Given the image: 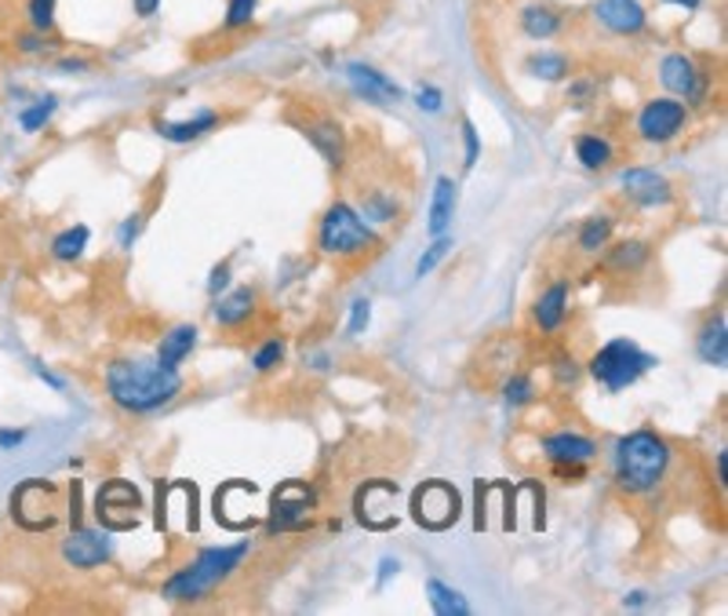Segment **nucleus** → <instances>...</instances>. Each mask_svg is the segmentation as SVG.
Masks as SVG:
<instances>
[{
  "label": "nucleus",
  "instance_id": "nucleus-1",
  "mask_svg": "<svg viewBox=\"0 0 728 616\" xmlns=\"http://www.w3.org/2000/svg\"><path fill=\"white\" fill-rule=\"evenodd\" d=\"M110 398L131 413H150L182 390V376L161 361H113L106 372Z\"/></svg>",
  "mask_w": 728,
  "mask_h": 616
},
{
  "label": "nucleus",
  "instance_id": "nucleus-2",
  "mask_svg": "<svg viewBox=\"0 0 728 616\" xmlns=\"http://www.w3.org/2000/svg\"><path fill=\"white\" fill-rule=\"evenodd\" d=\"M670 460V449L664 438H656L652 430H634L630 438L619 441L616 449V470H619V485L630 493H645L664 478Z\"/></svg>",
  "mask_w": 728,
  "mask_h": 616
},
{
  "label": "nucleus",
  "instance_id": "nucleus-3",
  "mask_svg": "<svg viewBox=\"0 0 728 616\" xmlns=\"http://www.w3.org/2000/svg\"><path fill=\"white\" fill-rule=\"evenodd\" d=\"M248 555V544H233V547H211L205 550L201 558L193 562L190 569L176 573L171 580L164 584V595L168 598H201L205 592H211L222 576H230L241 558Z\"/></svg>",
  "mask_w": 728,
  "mask_h": 616
},
{
  "label": "nucleus",
  "instance_id": "nucleus-4",
  "mask_svg": "<svg viewBox=\"0 0 728 616\" xmlns=\"http://www.w3.org/2000/svg\"><path fill=\"white\" fill-rule=\"evenodd\" d=\"M652 365H656V358L652 354H645L638 344H630V339H612V344L601 347L598 358L590 361V372L601 387L624 390L630 384H638Z\"/></svg>",
  "mask_w": 728,
  "mask_h": 616
},
{
  "label": "nucleus",
  "instance_id": "nucleus-5",
  "mask_svg": "<svg viewBox=\"0 0 728 616\" xmlns=\"http://www.w3.org/2000/svg\"><path fill=\"white\" fill-rule=\"evenodd\" d=\"M372 241H376V234L368 230V222L357 216L350 205H336L321 222V248H325V252L353 256V252H365Z\"/></svg>",
  "mask_w": 728,
  "mask_h": 616
},
{
  "label": "nucleus",
  "instance_id": "nucleus-6",
  "mask_svg": "<svg viewBox=\"0 0 728 616\" xmlns=\"http://www.w3.org/2000/svg\"><path fill=\"white\" fill-rule=\"evenodd\" d=\"M412 518L433 533L448 529L459 518V493L445 481H427L412 496Z\"/></svg>",
  "mask_w": 728,
  "mask_h": 616
},
{
  "label": "nucleus",
  "instance_id": "nucleus-7",
  "mask_svg": "<svg viewBox=\"0 0 728 616\" xmlns=\"http://www.w3.org/2000/svg\"><path fill=\"white\" fill-rule=\"evenodd\" d=\"M685 121H688L685 102H678V99H652L638 113V132L648 142H667V139H674V136L681 132Z\"/></svg>",
  "mask_w": 728,
  "mask_h": 616
},
{
  "label": "nucleus",
  "instance_id": "nucleus-8",
  "mask_svg": "<svg viewBox=\"0 0 728 616\" xmlns=\"http://www.w3.org/2000/svg\"><path fill=\"white\" fill-rule=\"evenodd\" d=\"M139 493L131 489L128 481H110L106 489L99 493V507L96 515L106 529H131L136 526V507H139Z\"/></svg>",
  "mask_w": 728,
  "mask_h": 616
},
{
  "label": "nucleus",
  "instance_id": "nucleus-9",
  "mask_svg": "<svg viewBox=\"0 0 728 616\" xmlns=\"http://www.w3.org/2000/svg\"><path fill=\"white\" fill-rule=\"evenodd\" d=\"M659 81H664L667 91H674V96H681L688 102H699L707 96V81H704V70L696 67L688 56H667L664 62H659Z\"/></svg>",
  "mask_w": 728,
  "mask_h": 616
},
{
  "label": "nucleus",
  "instance_id": "nucleus-10",
  "mask_svg": "<svg viewBox=\"0 0 728 616\" xmlns=\"http://www.w3.org/2000/svg\"><path fill=\"white\" fill-rule=\"evenodd\" d=\"M590 11H594V19L605 26V30H612L619 37L641 33L645 22H648V11H645L641 0H598Z\"/></svg>",
  "mask_w": 728,
  "mask_h": 616
},
{
  "label": "nucleus",
  "instance_id": "nucleus-11",
  "mask_svg": "<svg viewBox=\"0 0 728 616\" xmlns=\"http://www.w3.org/2000/svg\"><path fill=\"white\" fill-rule=\"evenodd\" d=\"M310 507H313V489H307L302 481H285L281 489L273 493V518H270V526L273 529L299 526V521L310 515Z\"/></svg>",
  "mask_w": 728,
  "mask_h": 616
},
{
  "label": "nucleus",
  "instance_id": "nucleus-12",
  "mask_svg": "<svg viewBox=\"0 0 728 616\" xmlns=\"http://www.w3.org/2000/svg\"><path fill=\"white\" fill-rule=\"evenodd\" d=\"M62 558L70 562L77 569H91V566H102L110 558V540L99 533H88V529H77L70 540L62 544Z\"/></svg>",
  "mask_w": 728,
  "mask_h": 616
},
{
  "label": "nucleus",
  "instance_id": "nucleus-13",
  "mask_svg": "<svg viewBox=\"0 0 728 616\" xmlns=\"http://www.w3.org/2000/svg\"><path fill=\"white\" fill-rule=\"evenodd\" d=\"M619 182H624V190H627L638 205H645V208H652V205H667V201H670V187H667V179H664V176H656V172H648V168H630V172L619 176Z\"/></svg>",
  "mask_w": 728,
  "mask_h": 616
},
{
  "label": "nucleus",
  "instance_id": "nucleus-14",
  "mask_svg": "<svg viewBox=\"0 0 728 616\" xmlns=\"http://www.w3.org/2000/svg\"><path fill=\"white\" fill-rule=\"evenodd\" d=\"M347 77H350V85L357 96H365V99H372V102H397L401 99V88H397L387 73H379L372 67H361V62H353V67H347Z\"/></svg>",
  "mask_w": 728,
  "mask_h": 616
},
{
  "label": "nucleus",
  "instance_id": "nucleus-15",
  "mask_svg": "<svg viewBox=\"0 0 728 616\" xmlns=\"http://www.w3.org/2000/svg\"><path fill=\"white\" fill-rule=\"evenodd\" d=\"M390 500H393L390 485L382 489V500H376V485H365V489L357 493V518H361L365 526H372V529H390L393 526V515H387Z\"/></svg>",
  "mask_w": 728,
  "mask_h": 616
},
{
  "label": "nucleus",
  "instance_id": "nucleus-16",
  "mask_svg": "<svg viewBox=\"0 0 728 616\" xmlns=\"http://www.w3.org/2000/svg\"><path fill=\"white\" fill-rule=\"evenodd\" d=\"M542 453H547L554 464H587L594 456V441L582 435H554L542 441Z\"/></svg>",
  "mask_w": 728,
  "mask_h": 616
},
{
  "label": "nucleus",
  "instance_id": "nucleus-17",
  "mask_svg": "<svg viewBox=\"0 0 728 616\" xmlns=\"http://www.w3.org/2000/svg\"><path fill=\"white\" fill-rule=\"evenodd\" d=\"M197 344V329L193 325H176L164 339H161V350H157V361L168 365V369H179L182 361L190 358V350Z\"/></svg>",
  "mask_w": 728,
  "mask_h": 616
},
{
  "label": "nucleus",
  "instance_id": "nucleus-18",
  "mask_svg": "<svg viewBox=\"0 0 728 616\" xmlns=\"http://www.w3.org/2000/svg\"><path fill=\"white\" fill-rule=\"evenodd\" d=\"M452 212H456V182L448 176H441V179H437V187H433V205H430V222H427L433 238H441V234L448 230Z\"/></svg>",
  "mask_w": 728,
  "mask_h": 616
},
{
  "label": "nucleus",
  "instance_id": "nucleus-19",
  "mask_svg": "<svg viewBox=\"0 0 728 616\" xmlns=\"http://www.w3.org/2000/svg\"><path fill=\"white\" fill-rule=\"evenodd\" d=\"M565 310H568V288H565V285L547 288V292L539 296V304H536V321H539V329H542V332L561 329Z\"/></svg>",
  "mask_w": 728,
  "mask_h": 616
},
{
  "label": "nucleus",
  "instance_id": "nucleus-20",
  "mask_svg": "<svg viewBox=\"0 0 728 616\" xmlns=\"http://www.w3.org/2000/svg\"><path fill=\"white\" fill-rule=\"evenodd\" d=\"M216 121H219L216 113L201 110V113L193 117V121H157V132H161L164 139H171V142H190V139H197V136H205Z\"/></svg>",
  "mask_w": 728,
  "mask_h": 616
},
{
  "label": "nucleus",
  "instance_id": "nucleus-21",
  "mask_svg": "<svg viewBox=\"0 0 728 616\" xmlns=\"http://www.w3.org/2000/svg\"><path fill=\"white\" fill-rule=\"evenodd\" d=\"M699 358H704L707 365H725L728 361V332H725V321L721 318H714L704 332H699Z\"/></svg>",
  "mask_w": 728,
  "mask_h": 616
},
{
  "label": "nucleus",
  "instance_id": "nucleus-22",
  "mask_svg": "<svg viewBox=\"0 0 728 616\" xmlns=\"http://www.w3.org/2000/svg\"><path fill=\"white\" fill-rule=\"evenodd\" d=\"M521 30L532 37V41H547V37H554L561 30V19H558V11L532 4V8L521 11Z\"/></svg>",
  "mask_w": 728,
  "mask_h": 616
},
{
  "label": "nucleus",
  "instance_id": "nucleus-23",
  "mask_svg": "<svg viewBox=\"0 0 728 616\" xmlns=\"http://www.w3.org/2000/svg\"><path fill=\"white\" fill-rule=\"evenodd\" d=\"M307 136H310L313 147L321 150L332 165L342 161V132H339V125H332V121H313V125H307Z\"/></svg>",
  "mask_w": 728,
  "mask_h": 616
},
{
  "label": "nucleus",
  "instance_id": "nucleus-24",
  "mask_svg": "<svg viewBox=\"0 0 728 616\" xmlns=\"http://www.w3.org/2000/svg\"><path fill=\"white\" fill-rule=\"evenodd\" d=\"M251 304H256V296H251L248 288H233L227 299H219L216 321H219V325H241L248 314H251Z\"/></svg>",
  "mask_w": 728,
  "mask_h": 616
},
{
  "label": "nucleus",
  "instance_id": "nucleus-25",
  "mask_svg": "<svg viewBox=\"0 0 728 616\" xmlns=\"http://www.w3.org/2000/svg\"><path fill=\"white\" fill-rule=\"evenodd\" d=\"M525 70L532 77H539V81H565L568 59L561 56V51H539V56H532L525 62Z\"/></svg>",
  "mask_w": 728,
  "mask_h": 616
},
{
  "label": "nucleus",
  "instance_id": "nucleus-26",
  "mask_svg": "<svg viewBox=\"0 0 728 616\" xmlns=\"http://www.w3.org/2000/svg\"><path fill=\"white\" fill-rule=\"evenodd\" d=\"M427 592H430V606H433V613H441V616H467V613H470L467 598H462L459 592H452V587L441 584V580H430V584H427Z\"/></svg>",
  "mask_w": 728,
  "mask_h": 616
},
{
  "label": "nucleus",
  "instance_id": "nucleus-27",
  "mask_svg": "<svg viewBox=\"0 0 728 616\" xmlns=\"http://www.w3.org/2000/svg\"><path fill=\"white\" fill-rule=\"evenodd\" d=\"M576 157L587 168H605L608 161H612V147H608V142L598 139V136H579L576 139Z\"/></svg>",
  "mask_w": 728,
  "mask_h": 616
},
{
  "label": "nucleus",
  "instance_id": "nucleus-28",
  "mask_svg": "<svg viewBox=\"0 0 728 616\" xmlns=\"http://www.w3.org/2000/svg\"><path fill=\"white\" fill-rule=\"evenodd\" d=\"M91 238V230L88 227H73V230H62L56 245H51V252H56V259H62V264H70V259H77L84 252V245Z\"/></svg>",
  "mask_w": 728,
  "mask_h": 616
},
{
  "label": "nucleus",
  "instance_id": "nucleus-29",
  "mask_svg": "<svg viewBox=\"0 0 728 616\" xmlns=\"http://www.w3.org/2000/svg\"><path fill=\"white\" fill-rule=\"evenodd\" d=\"M56 96H44V99H37L33 107H26L19 113V125H22V132H41V128L51 121V113H56Z\"/></svg>",
  "mask_w": 728,
  "mask_h": 616
},
{
  "label": "nucleus",
  "instance_id": "nucleus-30",
  "mask_svg": "<svg viewBox=\"0 0 728 616\" xmlns=\"http://www.w3.org/2000/svg\"><path fill=\"white\" fill-rule=\"evenodd\" d=\"M56 4L59 0H26V19H30L37 33L56 30Z\"/></svg>",
  "mask_w": 728,
  "mask_h": 616
},
{
  "label": "nucleus",
  "instance_id": "nucleus-31",
  "mask_svg": "<svg viewBox=\"0 0 728 616\" xmlns=\"http://www.w3.org/2000/svg\"><path fill=\"white\" fill-rule=\"evenodd\" d=\"M608 234H612V222H608L605 216H594L587 227H582L579 245L587 248V252H594V248H601V245L608 241Z\"/></svg>",
  "mask_w": 728,
  "mask_h": 616
},
{
  "label": "nucleus",
  "instance_id": "nucleus-32",
  "mask_svg": "<svg viewBox=\"0 0 728 616\" xmlns=\"http://www.w3.org/2000/svg\"><path fill=\"white\" fill-rule=\"evenodd\" d=\"M448 248H452V241H448L445 234H441V238H433V245L427 248V252H422V259L416 264V274H419V278H427V274H430L437 264H441V259L448 256Z\"/></svg>",
  "mask_w": 728,
  "mask_h": 616
},
{
  "label": "nucleus",
  "instance_id": "nucleus-33",
  "mask_svg": "<svg viewBox=\"0 0 728 616\" xmlns=\"http://www.w3.org/2000/svg\"><path fill=\"white\" fill-rule=\"evenodd\" d=\"M256 8H259V0H230V4H227V26H230V30H241V26H248L251 19H256Z\"/></svg>",
  "mask_w": 728,
  "mask_h": 616
},
{
  "label": "nucleus",
  "instance_id": "nucleus-34",
  "mask_svg": "<svg viewBox=\"0 0 728 616\" xmlns=\"http://www.w3.org/2000/svg\"><path fill=\"white\" fill-rule=\"evenodd\" d=\"M48 33H22V37H16V48L19 51H26V56H41V51H48L51 48V41H44Z\"/></svg>",
  "mask_w": 728,
  "mask_h": 616
},
{
  "label": "nucleus",
  "instance_id": "nucleus-35",
  "mask_svg": "<svg viewBox=\"0 0 728 616\" xmlns=\"http://www.w3.org/2000/svg\"><path fill=\"white\" fill-rule=\"evenodd\" d=\"M645 264V245L630 241L627 248H619L616 252V267H641Z\"/></svg>",
  "mask_w": 728,
  "mask_h": 616
},
{
  "label": "nucleus",
  "instance_id": "nucleus-36",
  "mask_svg": "<svg viewBox=\"0 0 728 616\" xmlns=\"http://www.w3.org/2000/svg\"><path fill=\"white\" fill-rule=\"evenodd\" d=\"M368 318H372V307H368V299H357L353 314H350V336H361L368 329Z\"/></svg>",
  "mask_w": 728,
  "mask_h": 616
},
{
  "label": "nucleus",
  "instance_id": "nucleus-37",
  "mask_svg": "<svg viewBox=\"0 0 728 616\" xmlns=\"http://www.w3.org/2000/svg\"><path fill=\"white\" fill-rule=\"evenodd\" d=\"M281 358H285V347H281V344H267V347L256 354V369L267 372V369H273V365L281 361Z\"/></svg>",
  "mask_w": 728,
  "mask_h": 616
},
{
  "label": "nucleus",
  "instance_id": "nucleus-38",
  "mask_svg": "<svg viewBox=\"0 0 728 616\" xmlns=\"http://www.w3.org/2000/svg\"><path fill=\"white\" fill-rule=\"evenodd\" d=\"M416 102H419V110L437 113V110H441V88H433V85L419 88V91H416Z\"/></svg>",
  "mask_w": 728,
  "mask_h": 616
},
{
  "label": "nucleus",
  "instance_id": "nucleus-39",
  "mask_svg": "<svg viewBox=\"0 0 728 616\" xmlns=\"http://www.w3.org/2000/svg\"><path fill=\"white\" fill-rule=\"evenodd\" d=\"M528 398H532V384H528V379H510V384H507V401L510 405H521Z\"/></svg>",
  "mask_w": 728,
  "mask_h": 616
},
{
  "label": "nucleus",
  "instance_id": "nucleus-40",
  "mask_svg": "<svg viewBox=\"0 0 728 616\" xmlns=\"http://www.w3.org/2000/svg\"><path fill=\"white\" fill-rule=\"evenodd\" d=\"M462 139H467V168L478 165V132H473V125L470 121H462Z\"/></svg>",
  "mask_w": 728,
  "mask_h": 616
},
{
  "label": "nucleus",
  "instance_id": "nucleus-41",
  "mask_svg": "<svg viewBox=\"0 0 728 616\" xmlns=\"http://www.w3.org/2000/svg\"><path fill=\"white\" fill-rule=\"evenodd\" d=\"M26 441V430H0V449H16Z\"/></svg>",
  "mask_w": 728,
  "mask_h": 616
},
{
  "label": "nucleus",
  "instance_id": "nucleus-42",
  "mask_svg": "<svg viewBox=\"0 0 728 616\" xmlns=\"http://www.w3.org/2000/svg\"><path fill=\"white\" fill-rule=\"evenodd\" d=\"M227 285H230V270H227V267H216V270H211V281H208L211 292H219V288H227Z\"/></svg>",
  "mask_w": 728,
  "mask_h": 616
},
{
  "label": "nucleus",
  "instance_id": "nucleus-43",
  "mask_svg": "<svg viewBox=\"0 0 728 616\" xmlns=\"http://www.w3.org/2000/svg\"><path fill=\"white\" fill-rule=\"evenodd\" d=\"M157 11H161V0H136L139 19H150V16H157Z\"/></svg>",
  "mask_w": 728,
  "mask_h": 616
},
{
  "label": "nucleus",
  "instance_id": "nucleus-44",
  "mask_svg": "<svg viewBox=\"0 0 728 616\" xmlns=\"http://www.w3.org/2000/svg\"><path fill=\"white\" fill-rule=\"evenodd\" d=\"M62 70H66V73H84V70H88V62H84V59H66V62H62Z\"/></svg>",
  "mask_w": 728,
  "mask_h": 616
},
{
  "label": "nucleus",
  "instance_id": "nucleus-45",
  "mask_svg": "<svg viewBox=\"0 0 728 616\" xmlns=\"http://www.w3.org/2000/svg\"><path fill=\"white\" fill-rule=\"evenodd\" d=\"M136 230H139V219H128V222H124V234H121V245H131Z\"/></svg>",
  "mask_w": 728,
  "mask_h": 616
},
{
  "label": "nucleus",
  "instance_id": "nucleus-46",
  "mask_svg": "<svg viewBox=\"0 0 728 616\" xmlns=\"http://www.w3.org/2000/svg\"><path fill=\"white\" fill-rule=\"evenodd\" d=\"M718 478H721V481L728 478V456H725V453L718 456Z\"/></svg>",
  "mask_w": 728,
  "mask_h": 616
},
{
  "label": "nucleus",
  "instance_id": "nucleus-47",
  "mask_svg": "<svg viewBox=\"0 0 728 616\" xmlns=\"http://www.w3.org/2000/svg\"><path fill=\"white\" fill-rule=\"evenodd\" d=\"M667 4H678V8H699L704 0H667Z\"/></svg>",
  "mask_w": 728,
  "mask_h": 616
},
{
  "label": "nucleus",
  "instance_id": "nucleus-48",
  "mask_svg": "<svg viewBox=\"0 0 728 616\" xmlns=\"http://www.w3.org/2000/svg\"><path fill=\"white\" fill-rule=\"evenodd\" d=\"M627 606H634V609H638V606H645V595H641V592H634V595L627 598Z\"/></svg>",
  "mask_w": 728,
  "mask_h": 616
}]
</instances>
